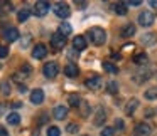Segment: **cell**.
I'll list each match as a JSON object with an SVG mask.
<instances>
[{
    "label": "cell",
    "instance_id": "obj_1",
    "mask_svg": "<svg viewBox=\"0 0 157 136\" xmlns=\"http://www.w3.org/2000/svg\"><path fill=\"white\" fill-rule=\"evenodd\" d=\"M88 35H90V41L95 45H103L106 41V32L101 27H91L88 30Z\"/></svg>",
    "mask_w": 157,
    "mask_h": 136
},
{
    "label": "cell",
    "instance_id": "obj_2",
    "mask_svg": "<svg viewBox=\"0 0 157 136\" xmlns=\"http://www.w3.org/2000/svg\"><path fill=\"white\" fill-rule=\"evenodd\" d=\"M54 14L58 15L59 19H68L69 14H71V9H69V5L66 4V2H58V4L54 5Z\"/></svg>",
    "mask_w": 157,
    "mask_h": 136
},
{
    "label": "cell",
    "instance_id": "obj_3",
    "mask_svg": "<svg viewBox=\"0 0 157 136\" xmlns=\"http://www.w3.org/2000/svg\"><path fill=\"white\" fill-rule=\"evenodd\" d=\"M58 72H59V66L56 64V62H48V64H44V67H42V74L48 79H54L56 76H58Z\"/></svg>",
    "mask_w": 157,
    "mask_h": 136
},
{
    "label": "cell",
    "instance_id": "obj_4",
    "mask_svg": "<svg viewBox=\"0 0 157 136\" xmlns=\"http://www.w3.org/2000/svg\"><path fill=\"white\" fill-rule=\"evenodd\" d=\"M49 9H51V4H49V2L39 0V2H36V5H34V14L37 15V17H44V15L49 12Z\"/></svg>",
    "mask_w": 157,
    "mask_h": 136
},
{
    "label": "cell",
    "instance_id": "obj_5",
    "mask_svg": "<svg viewBox=\"0 0 157 136\" xmlns=\"http://www.w3.org/2000/svg\"><path fill=\"white\" fill-rule=\"evenodd\" d=\"M154 20H155V17H154V14L149 10H144L142 14H139V24L142 25V27H150V25L154 24Z\"/></svg>",
    "mask_w": 157,
    "mask_h": 136
},
{
    "label": "cell",
    "instance_id": "obj_6",
    "mask_svg": "<svg viewBox=\"0 0 157 136\" xmlns=\"http://www.w3.org/2000/svg\"><path fill=\"white\" fill-rule=\"evenodd\" d=\"M51 45L54 49H63L66 45V37L61 35L59 32H54V34L51 35Z\"/></svg>",
    "mask_w": 157,
    "mask_h": 136
},
{
    "label": "cell",
    "instance_id": "obj_7",
    "mask_svg": "<svg viewBox=\"0 0 157 136\" xmlns=\"http://www.w3.org/2000/svg\"><path fill=\"white\" fill-rule=\"evenodd\" d=\"M140 42H142L145 47H152L157 42V34H154V32H145V34L140 37Z\"/></svg>",
    "mask_w": 157,
    "mask_h": 136
},
{
    "label": "cell",
    "instance_id": "obj_8",
    "mask_svg": "<svg viewBox=\"0 0 157 136\" xmlns=\"http://www.w3.org/2000/svg\"><path fill=\"white\" fill-rule=\"evenodd\" d=\"M46 54H48V49H46L44 44H36L34 49H32V57L34 59H44Z\"/></svg>",
    "mask_w": 157,
    "mask_h": 136
},
{
    "label": "cell",
    "instance_id": "obj_9",
    "mask_svg": "<svg viewBox=\"0 0 157 136\" xmlns=\"http://www.w3.org/2000/svg\"><path fill=\"white\" fill-rule=\"evenodd\" d=\"M101 86H103V79L100 77V76H93V77H90L88 81H86V88H88V89H93V91L100 89Z\"/></svg>",
    "mask_w": 157,
    "mask_h": 136
},
{
    "label": "cell",
    "instance_id": "obj_10",
    "mask_svg": "<svg viewBox=\"0 0 157 136\" xmlns=\"http://www.w3.org/2000/svg\"><path fill=\"white\" fill-rule=\"evenodd\" d=\"M150 126L145 124V123H140V124L135 126V131H133V136H150Z\"/></svg>",
    "mask_w": 157,
    "mask_h": 136
},
{
    "label": "cell",
    "instance_id": "obj_11",
    "mask_svg": "<svg viewBox=\"0 0 157 136\" xmlns=\"http://www.w3.org/2000/svg\"><path fill=\"white\" fill-rule=\"evenodd\" d=\"M44 101V91L42 89H34L31 92V102L32 104H42Z\"/></svg>",
    "mask_w": 157,
    "mask_h": 136
},
{
    "label": "cell",
    "instance_id": "obj_12",
    "mask_svg": "<svg viewBox=\"0 0 157 136\" xmlns=\"http://www.w3.org/2000/svg\"><path fill=\"white\" fill-rule=\"evenodd\" d=\"M4 37H5V41L14 42V41H17V39H19V30L15 27H9V29H5V30H4Z\"/></svg>",
    "mask_w": 157,
    "mask_h": 136
},
{
    "label": "cell",
    "instance_id": "obj_13",
    "mask_svg": "<svg viewBox=\"0 0 157 136\" xmlns=\"http://www.w3.org/2000/svg\"><path fill=\"white\" fill-rule=\"evenodd\" d=\"M31 72H32V67L29 64H24L21 67V71L14 76V79H15V81H19V79H25V77H29V76H31Z\"/></svg>",
    "mask_w": 157,
    "mask_h": 136
},
{
    "label": "cell",
    "instance_id": "obj_14",
    "mask_svg": "<svg viewBox=\"0 0 157 136\" xmlns=\"http://www.w3.org/2000/svg\"><path fill=\"white\" fill-rule=\"evenodd\" d=\"M52 116L61 121V119H64L66 116H68V108H66V106H56V108L52 109Z\"/></svg>",
    "mask_w": 157,
    "mask_h": 136
},
{
    "label": "cell",
    "instance_id": "obj_15",
    "mask_svg": "<svg viewBox=\"0 0 157 136\" xmlns=\"http://www.w3.org/2000/svg\"><path fill=\"white\" fill-rule=\"evenodd\" d=\"M73 47H75V51H85L86 49V39L83 37V35H76V37L73 39Z\"/></svg>",
    "mask_w": 157,
    "mask_h": 136
},
{
    "label": "cell",
    "instance_id": "obj_16",
    "mask_svg": "<svg viewBox=\"0 0 157 136\" xmlns=\"http://www.w3.org/2000/svg\"><path fill=\"white\" fill-rule=\"evenodd\" d=\"M133 34H135V25H133V24L123 25L122 30H120V35H122V37H132Z\"/></svg>",
    "mask_w": 157,
    "mask_h": 136
},
{
    "label": "cell",
    "instance_id": "obj_17",
    "mask_svg": "<svg viewBox=\"0 0 157 136\" xmlns=\"http://www.w3.org/2000/svg\"><path fill=\"white\" fill-rule=\"evenodd\" d=\"M64 74L68 76V77H76V76L79 74V69L76 64H68L64 67Z\"/></svg>",
    "mask_w": 157,
    "mask_h": 136
},
{
    "label": "cell",
    "instance_id": "obj_18",
    "mask_svg": "<svg viewBox=\"0 0 157 136\" xmlns=\"http://www.w3.org/2000/svg\"><path fill=\"white\" fill-rule=\"evenodd\" d=\"M105 119H106V113H105V109H103V108H100L98 111H96L95 124H96V126H101L103 123H105Z\"/></svg>",
    "mask_w": 157,
    "mask_h": 136
},
{
    "label": "cell",
    "instance_id": "obj_19",
    "mask_svg": "<svg viewBox=\"0 0 157 136\" xmlns=\"http://www.w3.org/2000/svg\"><path fill=\"white\" fill-rule=\"evenodd\" d=\"M137 106H139V99H135V98H133V99H130V102L127 104V108H125L127 114H128V116H132V114H133V111L137 109Z\"/></svg>",
    "mask_w": 157,
    "mask_h": 136
},
{
    "label": "cell",
    "instance_id": "obj_20",
    "mask_svg": "<svg viewBox=\"0 0 157 136\" xmlns=\"http://www.w3.org/2000/svg\"><path fill=\"white\" fill-rule=\"evenodd\" d=\"M71 32H73V27L68 24V22H63V24L59 25V34H61V35H64V37H68V35L71 34Z\"/></svg>",
    "mask_w": 157,
    "mask_h": 136
},
{
    "label": "cell",
    "instance_id": "obj_21",
    "mask_svg": "<svg viewBox=\"0 0 157 136\" xmlns=\"http://www.w3.org/2000/svg\"><path fill=\"white\" fill-rule=\"evenodd\" d=\"M7 123L9 124H19V123H21V114H19V113H10V114L7 116Z\"/></svg>",
    "mask_w": 157,
    "mask_h": 136
},
{
    "label": "cell",
    "instance_id": "obj_22",
    "mask_svg": "<svg viewBox=\"0 0 157 136\" xmlns=\"http://www.w3.org/2000/svg\"><path fill=\"white\" fill-rule=\"evenodd\" d=\"M68 102H69V106H73V108H78V106L81 104V98H79L78 94H69Z\"/></svg>",
    "mask_w": 157,
    "mask_h": 136
},
{
    "label": "cell",
    "instance_id": "obj_23",
    "mask_svg": "<svg viewBox=\"0 0 157 136\" xmlns=\"http://www.w3.org/2000/svg\"><path fill=\"white\" fill-rule=\"evenodd\" d=\"M133 62H135V64H139V66L147 64V54H144V52L135 54V55H133Z\"/></svg>",
    "mask_w": 157,
    "mask_h": 136
},
{
    "label": "cell",
    "instance_id": "obj_24",
    "mask_svg": "<svg viewBox=\"0 0 157 136\" xmlns=\"http://www.w3.org/2000/svg\"><path fill=\"white\" fill-rule=\"evenodd\" d=\"M29 17H31V10H29V9H22V10H19V14H17L19 22H25Z\"/></svg>",
    "mask_w": 157,
    "mask_h": 136
},
{
    "label": "cell",
    "instance_id": "obj_25",
    "mask_svg": "<svg viewBox=\"0 0 157 136\" xmlns=\"http://www.w3.org/2000/svg\"><path fill=\"white\" fill-rule=\"evenodd\" d=\"M103 71L110 72V74H117V72H118V67L113 66L112 62H103Z\"/></svg>",
    "mask_w": 157,
    "mask_h": 136
},
{
    "label": "cell",
    "instance_id": "obj_26",
    "mask_svg": "<svg viewBox=\"0 0 157 136\" xmlns=\"http://www.w3.org/2000/svg\"><path fill=\"white\" fill-rule=\"evenodd\" d=\"M145 99H157V88H149L145 92H144Z\"/></svg>",
    "mask_w": 157,
    "mask_h": 136
},
{
    "label": "cell",
    "instance_id": "obj_27",
    "mask_svg": "<svg viewBox=\"0 0 157 136\" xmlns=\"http://www.w3.org/2000/svg\"><path fill=\"white\" fill-rule=\"evenodd\" d=\"M115 12L118 15H125L127 14V5H125V2H118V4L115 5Z\"/></svg>",
    "mask_w": 157,
    "mask_h": 136
},
{
    "label": "cell",
    "instance_id": "obj_28",
    "mask_svg": "<svg viewBox=\"0 0 157 136\" xmlns=\"http://www.w3.org/2000/svg\"><path fill=\"white\" fill-rule=\"evenodd\" d=\"M106 91H108L110 94H117V92H118V82L110 81V82H108V86H106Z\"/></svg>",
    "mask_w": 157,
    "mask_h": 136
},
{
    "label": "cell",
    "instance_id": "obj_29",
    "mask_svg": "<svg viewBox=\"0 0 157 136\" xmlns=\"http://www.w3.org/2000/svg\"><path fill=\"white\" fill-rule=\"evenodd\" d=\"M48 136H61V129L58 126H49L48 128Z\"/></svg>",
    "mask_w": 157,
    "mask_h": 136
},
{
    "label": "cell",
    "instance_id": "obj_30",
    "mask_svg": "<svg viewBox=\"0 0 157 136\" xmlns=\"http://www.w3.org/2000/svg\"><path fill=\"white\" fill-rule=\"evenodd\" d=\"M9 10H12L10 2H0V15L4 14V12H9Z\"/></svg>",
    "mask_w": 157,
    "mask_h": 136
},
{
    "label": "cell",
    "instance_id": "obj_31",
    "mask_svg": "<svg viewBox=\"0 0 157 136\" xmlns=\"http://www.w3.org/2000/svg\"><path fill=\"white\" fill-rule=\"evenodd\" d=\"M113 133H115V128H112V126H106V128L101 129L100 136H113Z\"/></svg>",
    "mask_w": 157,
    "mask_h": 136
},
{
    "label": "cell",
    "instance_id": "obj_32",
    "mask_svg": "<svg viewBox=\"0 0 157 136\" xmlns=\"http://www.w3.org/2000/svg\"><path fill=\"white\" fill-rule=\"evenodd\" d=\"M78 129H79V126L76 124V123H71V124H68L66 131H68V133H71V134H75V133H78Z\"/></svg>",
    "mask_w": 157,
    "mask_h": 136
},
{
    "label": "cell",
    "instance_id": "obj_33",
    "mask_svg": "<svg viewBox=\"0 0 157 136\" xmlns=\"http://www.w3.org/2000/svg\"><path fill=\"white\" fill-rule=\"evenodd\" d=\"M31 41H32V37H31V35H25V37L21 41V47H22V49L29 47V42H31Z\"/></svg>",
    "mask_w": 157,
    "mask_h": 136
},
{
    "label": "cell",
    "instance_id": "obj_34",
    "mask_svg": "<svg viewBox=\"0 0 157 136\" xmlns=\"http://www.w3.org/2000/svg\"><path fill=\"white\" fill-rule=\"evenodd\" d=\"M9 55V47L7 45H0V59H4Z\"/></svg>",
    "mask_w": 157,
    "mask_h": 136
},
{
    "label": "cell",
    "instance_id": "obj_35",
    "mask_svg": "<svg viewBox=\"0 0 157 136\" xmlns=\"http://www.w3.org/2000/svg\"><path fill=\"white\" fill-rule=\"evenodd\" d=\"M2 92H4V94H9V92H10V86H9V82H2Z\"/></svg>",
    "mask_w": 157,
    "mask_h": 136
},
{
    "label": "cell",
    "instance_id": "obj_36",
    "mask_svg": "<svg viewBox=\"0 0 157 136\" xmlns=\"http://www.w3.org/2000/svg\"><path fill=\"white\" fill-rule=\"evenodd\" d=\"M125 5H132V7H139V5H142V2H140V0H130V2H125Z\"/></svg>",
    "mask_w": 157,
    "mask_h": 136
},
{
    "label": "cell",
    "instance_id": "obj_37",
    "mask_svg": "<svg viewBox=\"0 0 157 136\" xmlns=\"http://www.w3.org/2000/svg\"><path fill=\"white\" fill-rule=\"evenodd\" d=\"M115 126H117V129H118V131H122V129H123V121H122V119H117Z\"/></svg>",
    "mask_w": 157,
    "mask_h": 136
},
{
    "label": "cell",
    "instance_id": "obj_38",
    "mask_svg": "<svg viewBox=\"0 0 157 136\" xmlns=\"http://www.w3.org/2000/svg\"><path fill=\"white\" fill-rule=\"evenodd\" d=\"M0 136H9V133H7V129L4 128V126H0Z\"/></svg>",
    "mask_w": 157,
    "mask_h": 136
},
{
    "label": "cell",
    "instance_id": "obj_39",
    "mask_svg": "<svg viewBox=\"0 0 157 136\" xmlns=\"http://www.w3.org/2000/svg\"><path fill=\"white\" fill-rule=\"evenodd\" d=\"M5 108H7V106H5L4 102H0V116H2V114L5 113Z\"/></svg>",
    "mask_w": 157,
    "mask_h": 136
},
{
    "label": "cell",
    "instance_id": "obj_40",
    "mask_svg": "<svg viewBox=\"0 0 157 136\" xmlns=\"http://www.w3.org/2000/svg\"><path fill=\"white\" fill-rule=\"evenodd\" d=\"M76 5H78V9H85L88 4H86V2H76Z\"/></svg>",
    "mask_w": 157,
    "mask_h": 136
},
{
    "label": "cell",
    "instance_id": "obj_41",
    "mask_svg": "<svg viewBox=\"0 0 157 136\" xmlns=\"http://www.w3.org/2000/svg\"><path fill=\"white\" fill-rule=\"evenodd\" d=\"M149 5H150V7H154V9H157V2H155V0H150Z\"/></svg>",
    "mask_w": 157,
    "mask_h": 136
},
{
    "label": "cell",
    "instance_id": "obj_42",
    "mask_svg": "<svg viewBox=\"0 0 157 136\" xmlns=\"http://www.w3.org/2000/svg\"><path fill=\"white\" fill-rule=\"evenodd\" d=\"M145 116H149V118H150V116H154V109H147Z\"/></svg>",
    "mask_w": 157,
    "mask_h": 136
},
{
    "label": "cell",
    "instance_id": "obj_43",
    "mask_svg": "<svg viewBox=\"0 0 157 136\" xmlns=\"http://www.w3.org/2000/svg\"><path fill=\"white\" fill-rule=\"evenodd\" d=\"M85 136H86V134H85Z\"/></svg>",
    "mask_w": 157,
    "mask_h": 136
}]
</instances>
